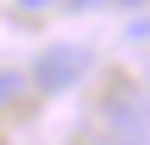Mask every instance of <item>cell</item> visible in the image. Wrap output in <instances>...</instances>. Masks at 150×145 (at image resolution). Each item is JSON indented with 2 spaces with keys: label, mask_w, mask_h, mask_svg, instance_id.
<instances>
[{
  "label": "cell",
  "mask_w": 150,
  "mask_h": 145,
  "mask_svg": "<svg viewBox=\"0 0 150 145\" xmlns=\"http://www.w3.org/2000/svg\"><path fill=\"white\" fill-rule=\"evenodd\" d=\"M100 123H106V140L150 145V89H139V84H117V89L100 101Z\"/></svg>",
  "instance_id": "1"
},
{
  "label": "cell",
  "mask_w": 150,
  "mask_h": 145,
  "mask_svg": "<svg viewBox=\"0 0 150 145\" xmlns=\"http://www.w3.org/2000/svg\"><path fill=\"white\" fill-rule=\"evenodd\" d=\"M83 73H89V50H83V45H50V50H39V61L28 67L33 89H45V95L72 89Z\"/></svg>",
  "instance_id": "2"
},
{
  "label": "cell",
  "mask_w": 150,
  "mask_h": 145,
  "mask_svg": "<svg viewBox=\"0 0 150 145\" xmlns=\"http://www.w3.org/2000/svg\"><path fill=\"white\" fill-rule=\"evenodd\" d=\"M89 6H106V0H72V11H89Z\"/></svg>",
  "instance_id": "3"
},
{
  "label": "cell",
  "mask_w": 150,
  "mask_h": 145,
  "mask_svg": "<svg viewBox=\"0 0 150 145\" xmlns=\"http://www.w3.org/2000/svg\"><path fill=\"white\" fill-rule=\"evenodd\" d=\"M11 89H17V78H0V95H11Z\"/></svg>",
  "instance_id": "4"
},
{
  "label": "cell",
  "mask_w": 150,
  "mask_h": 145,
  "mask_svg": "<svg viewBox=\"0 0 150 145\" xmlns=\"http://www.w3.org/2000/svg\"><path fill=\"white\" fill-rule=\"evenodd\" d=\"M17 6H28V11H39V6H50V0H17Z\"/></svg>",
  "instance_id": "5"
},
{
  "label": "cell",
  "mask_w": 150,
  "mask_h": 145,
  "mask_svg": "<svg viewBox=\"0 0 150 145\" xmlns=\"http://www.w3.org/2000/svg\"><path fill=\"white\" fill-rule=\"evenodd\" d=\"M106 145H128V140H106Z\"/></svg>",
  "instance_id": "6"
},
{
  "label": "cell",
  "mask_w": 150,
  "mask_h": 145,
  "mask_svg": "<svg viewBox=\"0 0 150 145\" xmlns=\"http://www.w3.org/2000/svg\"><path fill=\"white\" fill-rule=\"evenodd\" d=\"M145 89H150V84H145Z\"/></svg>",
  "instance_id": "7"
}]
</instances>
